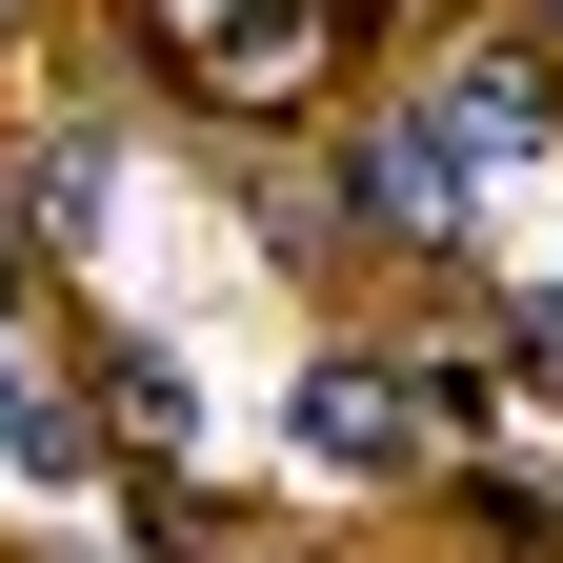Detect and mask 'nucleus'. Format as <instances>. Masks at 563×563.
I'll use <instances>...</instances> for the list:
<instances>
[{
	"label": "nucleus",
	"instance_id": "nucleus-2",
	"mask_svg": "<svg viewBox=\"0 0 563 563\" xmlns=\"http://www.w3.org/2000/svg\"><path fill=\"white\" fill-rule=\"evenodd\" d=\"M422 121H443V162H543L563 60L543 41H443V60H422Z\"/></svg>",
	"mask_w": 563,
	"mask_h": 563
},
{
	"label": "nucleus",
	"instance_id": "nucleus-3",
	"mask_svg": "<svg viewBox=\"0 0 563 563\" xmlns=\"http://www.w3.org/2000/svg\"><path fill=\"white\" fill-rule=\"evenodd\" d=\"M422 422H443V402H422V363H363V342H342V363L302 383V463H342V483H402V463H422Z\"/></svg>",
	"mask_w": 563,
	"mask_h": 563
},
{
	"label": "nucleus",
	"instance_id": "nucleus-4",
	"mask_svg": "<svg viewBox=\"0 0 563 563\" xmlns=\"http://www.w3.org/2000/svg\"><path fill=\"white\" fill-rule=\"evenodd\" d=\"M201 81L222 101H322V0H222L201 21Z\"/></svg>",
	"mask_w": 563,
	"mask_h": 563
},
{
	"label": "nucleus",
	"instance_id": "nucleus-7",
	"mask_svg": "<svg viewBox=\"0 0 563 563\" xmlns=\"http://www.w3.org/2000/svg\"><path fill=\"white\" fill-rule=\"evenodd\" d=\"M0 302H21V242H0Z\"/></svg>",
	"mask_w": 563,
	"mask_h": 563
},
{
	"label": "nucleus",
	"instance_id": "nucleus-6",
	"mask_svg": "<svg viewBox=\"0 0 563 563\" xmlns=\"http://www.w3.org/2000/svg\"><path fill=\"white\" fill-rule=\"evenodd\" d=\"M504 383H543V402H563V282H523V302H504Z\"/></svg>",
	"mask_w": 563,
	"mask_h": 563
},
{
	"label": "nucleus",
	"instance_id": "nucleus-5",
	"mask_svg": "<svg viewBox=\"0 0 563 563\" xmlns=\"http://www.w3.org/2000/svg\"><path fill=\"white\" fill-rule=\"evenodd\" d=\"M0 463H21V483H81V463H101V402H81V383H41L21 342H0Z\"/></svg>",
	"mask_w": 563,
	"mask_h": 563
},
{
	"label": "nucleus",
	"instance_id": "nucleus-1",
	"mask_svg": "<svg viewBox=\"0 0 563 563\" xmlns=\"http://www.w3.org/2000/svg\"><path fill=\"white\" fill-rule=\"evenodd\" d=\"M322 181H342V242L463 262V162H443V121H422V101H363V121L322 141Z\"/></svg>",
	"mask_w": 563,
	"mask_h": 563
}]
</instances>
